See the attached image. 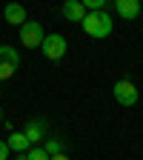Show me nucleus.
Returning a JSON list of instances; mask_svg holds the SVG:
<instances>
[{"instance_id": "nucleus-1", "label": "nucleus", "mask_w": 143, "mask_h": 160, "mask_svg": "<svg viewBox=\"0 0 143 160\" xmlns=\"http://www.w3.org/2000/svg\"><path fill=\"white\" fill-rule=\"evenodd\" d=\"M83 32L89 34V37H94V40H103V37H109L112 34V29H115V23H112V17H109V12L103 9V12H86V17H83Z\"/></svg>"}, {"instance_id": "nucleus-2", "label": "nucleus", "mask_w": 143, "mask_h": 160, "mask_svg": "<svg viewBox=\"0 0 143 160\" xmlns=\"http://www.w3.org/2000/svg\"><path fill=\"white\" fill-rule=\"evenodd\" d=\"M20 69V54L14 46H0V83H6L9 77Z\"/></svg>"}, {"instance_id": "nucleus-3", "label": "nucleus", "mask_w": 143, "mask_h": 160, "mask_svg": "<svg viewBox=\"0 0 143 160\" xmlns=\"http://www.w3.org/2000/svg\"><path fill=\"white\" fill-rule=\"evenodd\" d=\"M43 26L37 23V20H26L23 26H20V43H23L26 49H40V43H43Z\"/></svg>"}, {"instance_id": "nucleus-4", "label": "nucleus", "mask_w": 143, "mask_h": 160, "mask_svg": "<svg viewBox=\"0 0 143 160\" xmlns=\"http://www.w3.org/2000/svg\"><path fill=\"white\" fill-rule=\"evenodd\" d=\"M112 94H115L117 103L126 106V109H132L137 103V97H140V92H137V86L132 83V80H117V83L112 86Z\"/></svg>"}, {"instance_id": "nucleus-5", "label": "nucleus", "mask_w": 143, "mask_h": 160, "mask_svg": "<svg viewBox=\"0 0 143 160\" xmlns=\"http://www.w3.org/2000/svg\"><path fill=\"white\" fill-rule=\"evenodd\" d=\"M40 52H43V57H49V60H60L66 54V37L63 34H46L43 43H40Z\"/></svg>"}, {"instance_id": "nucleus-6", "label": "nucleus", "mask_w": 143, "mask_h": 160, "mask_svg": "<svg viewBox=\"0 0 143 160\" xmlns=\"http://www.w3.org/2000/svg\"><path fill=\"white\" fill-rule=\"evenodd\" d=\"M23 134H26V140H29L32 146H40V140L46 137V123H43V120H29L26 129H23Z\"/></svg>"}, {"instance_id": "nucleus-7", "label": "nucleus", "mask_w": 143, "mask_h": 160, "mask_svg": "<svg viewBox=\"0 0 143 160\" xmlns=\"http://www.w3.org/2000/svg\"><path fill=\"white\" fill-rule=\"evenodd\" d=\"M140 9H143L140 0H117V3H115V12L123 17V20H135L140 14Z\"/></svg>"}, {"instance_id": "nucleus-8", "label": "nucleus", "mask_w": 143, "mask_h": 160, "mask_svg": "<svg viewBox=\"0 0 143 160\" xmlns=\"http://www.w3.org/2000/svg\"><path fill=\"white\" fill-rule=\"evenodd\" d=\"M63 17L72 20V23H83V17H86V9L80 0H66L63 3Z\"/></svg>"}, {"instance_id": "nucleus-9", "label": "nucleus", "mask_w": 143, "mask_h": 160, "mask_svg": "<svg viewBox=\"0 0 143 160\" xmlns=\"http://www.w3.org/2000/svg\"><path fill=\"white\" fill-rule=\"evenodd\" d=\"M3 17H6V23H12V26H23L26 23V9L20 3H9L3 9Z\"/></svg>"}, {"instance_id": "nucleus-10", "label": "nucleus", "mask_w": 143, "mask_h": 160, "mask_svg": "<svg viewBox=\"0 0 143 160\" xmlns=\"http://www.w3.org/2000/svg\"><path fill=\"white\" fill-rule=\"evenodd\" d=\"M6 146H9V152H17V154H26V152L32 149V143L26 140V134H23V132H12V134H9V140H6Z\"/></svg>"}, {"instance_id": "nucleus-11", "label": "nucleus", "mask_w": 143, "mask_h": 160, "mask_svg": "<svg viewBox=\"0 0 143 160\" xmlns=\"http://www.w3.org/2000/svg\"><path fill=\"white\" fill-rule=\"evenodd\" d=\"M40 149H43L49 157H54V154H60V152H63V146H60V140H57V137H46V143L40 146Z\"/></svg>"}, {"instance_id": "nucleus-12", "label": "nucleus", "mask_w": 143, "mask_h": 160, "mask_svg": "<svg viewBox=\"0 0 143 160\" xmlns=\"http://www.w3.org/2000/svg\"><path fill=\"white\" fill-rule=\"evenodd\" d=\"M26 160H49V154L40 149V146H32V149L26 152Z\"/></svg>"}, {"instance_id": "nucleus-13", "label": "nucleus", "mask_w": 143, "mask_h": 160, "mask_svg": "<svg viewBox=\"0 0 143 160\" xmlns=\"http://www.w3.org/2000/svg\"><path fill=\"white\" fill-rule=\"evenodd\" d=\"M0 160H9V146H6V140H0Z\"/></svg>"}, {"instance_id": "nucleus-14", "label": "nucleus", "mask_w": 143, "mask_h": 160, "mask_svg": "<svg viewBox=\"0 0 143 160\" xmlns=\"http://www.w3.org/2000/svg\"><path fill=\"white\" fill-rule=\"evenodd\" d=\"M49 160H69V157H66L63 152H60V154H54V157H49Z\"/></svg>"}, {"instance_id": "nucleus-15", "label": "nucleus", "mask_w": 143, "mask_h": 160, "mask_svg": "<svg viewBox=\"0 0 143 160\" xmlns=\"http://www.w3.org/2000/svg\"><path fill=\"white\" fill-rule=\"evenodd\" d=\"M17 160H26V154H17Z\"/></svg>"}, {"instance_id": "nucleus-16", "label": "nucleus", "mask_w": 143, "mask_h": 160, "mask_svg": "<svg viewBox=\"0 0 143 160\" xmlns=\"http://www.w3.org/2000/svg\"><path fill=\"white\" fill-rule=\"evenodd\" d=\"M0 120H3V112H0Z\"/></svg>"}]
</instances>
